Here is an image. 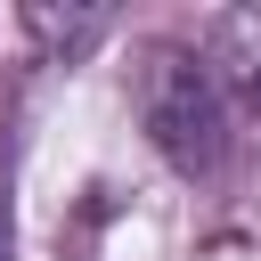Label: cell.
<instances>
[{"label":"cell","mask_w":261,"mask_h":261,"mask_svg":"<svg viewBox=\"0 0 261 261\" xmlns=\"http://www.w3.org/2000/svg\"><path fill=\"white\" fill-rule=\"evenodd\" d=\"M139 122L171 171H220L228 155V73L196 41H147L139 49Z\"/></svg>","instance_id":"obj_1"},{"label":"cell","mask_w":261,"mask_h":261,"mask_svg":"<svg viewBox=\"0 0 261 261\" xmlns=\"http://www.w3.org/2000/svg\"><path fill=\"white\" fill-rule=\"evenodd\" d=\"M212 57H220V73H228V90H245V98L261 106V8H237V16L220 24V41H212Z\"/></svg>","instance_id":"obj_2"},{"label":"cell","mask_w":261,"mask_h":261,"mask_svg":"<svg viewBox=\"0 0 261 261\" xmlns=\"http://www.w3.org/2000/svg\"><path fill=\"white\" fill-rule=\"evenodd\" d=\"M24 33H33L49 57H73V49H90V41L106 33V8H73V16H57V8H24Z\"/></svg>","instance_id":"obj_3"},{"label":"cell","mask_w":261,"mask_h":261,"mask_svg":"<svg viewBox=\"0 0 261 261\" xmlns=\"http://www.w3.org/2000/svg\"><path fill=\"white\" fill-rule=\"evenodd\" d=\"M0 261H8V220H0Z\"/></svg>","instance_id":"obj_4"}]
</instances>
